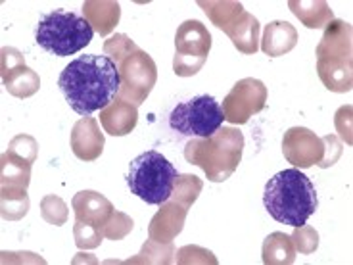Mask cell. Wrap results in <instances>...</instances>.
<instances>
[{
    "mask_svg": "<svg viewBox=\"0 0 353 265\" xmlns=\"http://www.w3.org/2000/svg\"><path fill=\"white\" fill-rule=\"evenodd\" d=\"M58 87L71 110L88 117L114 102L121 90V75L110 56L85 54L63 68Z\"/></svg>",
    "mask_w": 353,
    "mask_h": 265,
    "instance_id": "obj_1",
    "label": "cell"
},
{
    "mask_svg": "<svg viewBox=\"0 0 353 265\" xmlns=\"http://www.w3.org/2000/svg\"><path fill=\"white\" fill-rule=\"evenodd\" d=\"M263 204L274 221L300 229L317 212L319 198L307 175L300 169H284L265 185Z\"/></svg>",
    "mask_w": 353,
    "mask_h": 265,
    "instance_id": "obj_2",
    "label": "cell"
},
{
    "mask_svg": "<svg viewBox=\"0 0 353 265\" xmlns=\"http://www.w3.org/2000/svg\"><path fill=\"white\" fill-rule=\"evenodd\" d=\"M92 35L94 29L90 21L70 10H54L44 14L35 29L37 44L58 58L83 50L92 41Z\"/></svg>",
    "mask_w": 353,
    "mask_h": 265,
    "instance_id": "obj_3",
    "label": "cell"
},
{
    "mask_svg": "<svg viewBox=\"0 0 353 265\" xmlns=\"http://www.w3.org/2000/svg\"><path fill=\"white\" fill-rule=\"evenodd\" d=\"M179 177V171L165 156L156 150H148L131 161L127 185L132 195H137L141 200L159 206L171 198Z\"/></svg>",
    "mask_w": 353,
    "mask_h": 265,
    "instance_id": "obj_4",
    "label": "cell"
},
{
    "mask_svg": "<svg viewBox=\"0 0 353 265\" xmlns=\"http://www.w3.org/2000/svg\"><path fill=\"white\" fill-rule=\"evenodd\" d=\"M225 121L223 106L210 95H198L181 102L169 114L171 129L185 137L212 139Z\"/></svg>",
    "mask_w": 353,
    "mask_h": 265,
    "instance_id": "obj_5",
    "label": "cell"
},
{
    "mask_svg": "<svg viewBox=\"0 0 353 265\" xmlns=\"http://www.w3.org/2000/svg\"><path fill=\"white\" fill-rule=\"evenodd\" d=\"M352 29L347 23L334 21L323 37V43L319 44L325 50L328 48V54H340L328 60V68L319 70V75L325 81V85L336 92H347L352 88V43L350 35L344 37Z\"/></svg>",
    "mask_w": 353,
    "mask_h": 265,
    "instance_id": "obj_6",
    "label": "cell"
},
{
    "mask_svg": "<svg viewBox=\"0 0 353 265\" xmlns=\"http://www.w3.org/2000/svg\"><path fill=\"white\" fill-rule=\"evenodd\" d=\"M176 54H175V73L181 77L194 75L203 66V60L210 52L212 37L205 31L200 21H185L176 31Z\"/></svg>",
    "mask_w": 353,
    "mask_h": 265,
    "instance_id": "obj_7",
    "label": "cell"
},
{
    "mask_svg": "<svg viewBox=\"0 0 353 265\" xmlns=\"http://www.w3.org/2000/svg\"><path fill=\"white\" fill-rule=\"evenodd\" d=\"M265 98H267V90H265V85L261 81H239L234 88L230 90L229 97L225 98V104H223L225 119H229L230 124L236 125L246 124L252 115L263 110Z\"/></svg>",
    "mask_w": 353,
    "mask_h": 265,
    "instance_id": "obj_8",
    "label": "cell"
},
{
    "mask_svg": "<svg viewBox=\"0 0 353 265\" xmlns=\"http://www.w3.org/2000/svg\"><path fill=\"white\" fill-rule=\"evenodd\" d=\"M121 75V97H131L134 104H141L144 98L148 97L152 85L156 81V66L150 60L148 54L137 48L134 56L123 62V70L119 71Z\"/></svg>",
    "mask_w": 353,
    "mask_h": 265,
    "instance_id": "obj_9",
    "label": "cell"
},
{
    "mask_svg": "<svg viewBox=\"0 0 353 265\" xmlns=\"http://www.w3.org/2000/svg\"><path fill=\"white\" fill-rule=\"evenodd\" d=\"M71 146L75 156L81 159H97L102 154V146H104V137L98 129L97 119L92 117H85L77 121L73 127V135H71Z\"/></svg>",
    "mask_w": 353,
    "mask_h": 265,
    "instance_id": "obj_10",
    "label": "cell"
},
{
    "mask_svg": "<svg viewBox=\"0 0 353 265\" xmlns=\"http://www.w3.org/2000/svg\"><path fill=\"white\" fill-rule=\"evenodd\" d=\"M296 41H298V33L290 23L273 21L265 29L263 52L269 54L271 58L283 56V54L290 52L292 48L296 46Z\"/></svg>",
    "mask_w": 353,
    "mask_h": 265,
    "instance_id": "obj_11",
    "label": "cell"
},
{
    "mask_svg": "<svg viewBox=\"0 0 353 265\" xmlns=\"http://www.w3.org/2000/svg\"><path fill=\"white\" fill-rule=\"evenodd\" d=\"M100 119L110 135L123 137L137 125V108L125 100H115L112 106L100 114Z\"/></svg>",
    "mask_w": 353,
    "mask_h": 265,
    "instance_id": "obj_12",
    "label": "cell"
},
{
    "mask_svg": "<svg viewBox=\"0 0 353 265\" xmlns=\"http://www.w3.org/2000/svg\"><path fill=\"white\" fill-rule=\"evenodd\" d=\"M75 206V215L77 221H88L90 215H94L97 221L104 223L108 219V215L112 213V204L108 202L104 196H100L98 193H79L73 200Z\"/></svg>",
    "mask_w": 353,
    "mask_h": 265,
    "instance_id": "obj_13",
    "label": "cell"
},
{
    "mask_svg": "<svg viewBox=\"0 0 353 265\" xmlns=\"http://www.w3.org/2000/svg\"><path fill=\"white\" fill-rule=\"evenodd\" d=\"M236 29H225L232 39L234 46L244 54H254L257 50V33H259V23L254 16L242 14V21L234 23Z\"/></svg>",
    "mask_w": 353,
    "mask_h": 265,
    "instance_id": "obj_14",
    "label": "cell"
}]
</instances>
